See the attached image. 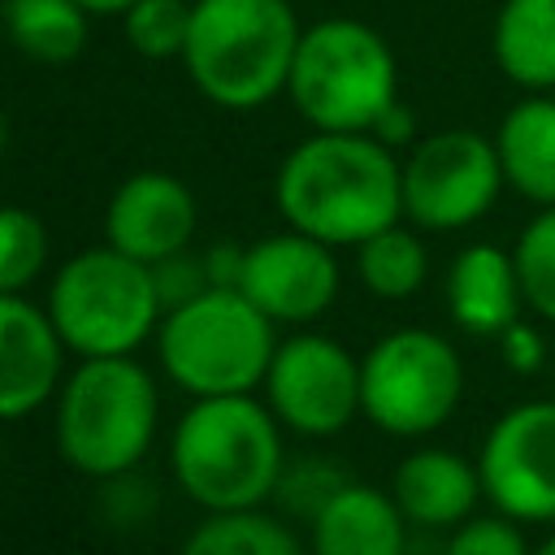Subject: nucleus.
I'll return each instance as SVG.
<instances>
[{"label":"nucleus","mask_w":555,"mask_h":555,"mask_svg":"<svg viewBox=\"0 0 555 555\" xmlns=\"http://www.w3.org/2000/svg\"><path fill=\"white\" fill-rule=\"evenodd\" d=\"M278 212L330 247H360L403 217V160L369 130H312L273 178Z\"/></svg>","instance_id":"f257e3e1"},{"label":"nucleus","mask_w":555,"mask_h":555,"mask_svg":"<svg viewBox=\"0 0 555 555\" xmlns=\"http://www.w3.org/2000/svg\"><path fill=\"white\" fill-rule=\"evenodd\" d=\"M169 473L204 512L260 507L286 473L282 421L256 395L195 399L173 425Z\"/></svg>","instance_id":"f03ea898"},{"label":"nucleus","mask_w":555,"mask_h":555,"mask_svg":"<svg viewBox=\"0 0 555 555\" xmlns=\"http://www.w3.org/2000/svg\"><path fill=\"white\" fill-rule=\"evenodd\" d=\"M160 425V390L134 356L78 360L52 408L56 455L95 481H117L152 451Z\"/></svg>","instance_id":"7ed1b4c3"},{"label":"nucleus","mask_w":555,"mask_h":555,"mask_svg":"<svg viewBox=\"0 0 555 555\" xmlns=\"http://www.w3.org/2000/svg\"><path fill=\"white\" fill-rule=\"evenodd\" d=\"M299 35L286 0H195L182 65L204 100L247 113L286 91Z\"/></svg>","instance_id":"20e7f679"},{"label":"nucleus","mask_w":555,"mask_h":555,"mask_svg":"<svg viewBox=\"0 0 555 555\" xmlns=\"http://www.w3.org/2000/svg\"><path fill=\"white\" fill-rule=\"evenodd\" d=\"M273 330L278 325L238 286H208L160 317L156 356L169 382L191 399L256 395L278 351Z\"/></svg>","instance_id":"39448f33"},{"label":"nucleus","mask_w":555,"mask_h":555,"mask_svg":"<svg viewBox=\"0 0 555 555\" xmlns=\"http://www.w3.org/2000/svg\"><path fill=\"white\" fill-rule=\"evenodd\" d=\"M61 343L87 356H134L165 317L152 264L117 251V247H87L69 256L56 278L48 282L43 299Z\"/></svg>","instance_id":"423d86ee"},{"label":"nucleus","mask_w":555,"mask_h":555,"mask_svg":"<svg viewBox=\"0 0 555 555\" xmlns=\"http://www.w3.org/2000/svg\"><path fill=\"white\" fill-rule=\"evenodd\" d=\"M286 95L312 130H373L399 100V65L373 26L325 17L299 35Z\"/></svg>","instance_id":"0eeeda50"},{"label":"nucleus","mask_w":555,"mask_h":555,"mask_svg":"<svg viewBox=\"0 0 555 555\" xmlns=\"http://www.w3.org/2000/svg\"><path fill=\"white\" fill-rule=\"evenodd\" d=\"M464 395L460 351L421 325L382 334L360 360V416L390 438H425L451 421Z\"/></svg>","instance_id":"6e6552de"},{"label":"nucleus","mask_w":555,"mask_h":555,"mask_svg":"<svg viewBox=\"0 0 555 555\" xmlns=\"http://www.w3.org/2000/svg\"><path fill=\"white\" fill-rule=\"evenodd\" d=\"M503 165L494 139L477 130H438L403 156V217L421 230H464L481 221L499 191Z\"/></svg>","instance_id":"1a4fd4ad"},{"label":"nucleus","mask_w":555,"mask_h":555,"mask_svg":"<svg viewBox=\"0 0 555 555\" xmlns=\"http://www.w3.org/2000/svg\"><path fill=\"white\" fill-rule=\"evenodd\" d=\"M260 390L282 429L334 438L360 416V360L330 334H291L278 343Z\"/></svg>","instance_id":"9d476101"},{"label":"nucleus","mask_w":555,"mask_h":555,"mask_svg":"<svg viewBox=\"0 0 555 555\" xmlns=\"http://www.w3.org/2000/svg\"><path fill=\"white\" fill-rule=\"evenodd\" d=\"M486 499L512 520H555V399L507 408L477 455Z\"/></svg>","instance_id":"9b49d317"},{"label":"nucleus","mask_w":555,"mask_h":555,"mask_svg":"<svg viewBox=\"0 0 555 555\" xmlns=\"http://www.w3.org/2000/svg\"><path fill=\"white\" fill-rule=\"evenodd\" d=\"M338 256L330 243L304 234V230H282L264 234L243 251V278L238 291L273 321V325H308L330 312L338 299Z\"/></svg>","instance_id":"f8f14e48"},{"label":"nucleus","mask_w":555,"mask_h":555,"mask_svg":"<svg viewBox=\"0 0 555 555\" xmlns=\"http://www.w3.org/2000/svg\"><path fill=\"white\" fill-rule=\"evenodd\" d=\"M195 221L199 208L182 178L160 169H139L113 191L104 208V238L108 247L143 264H160L186 251V243L195 238Z\"/></svg>","instance_id":"ddd939ff"},{"label":"nucleus","mask_w":555,"mask_h":555,"mask_svg":"<svg viewBox=\"0 0 555 555\" xmlns=\"http://www.w3.org/2000/svg\"><path fill=\"white\" fill-rule=\"evenodd\" d=\"M65 356L48 308L26 295H0V421H22L65 382Z\"/></svg>","instance_id":"4468645a"},{"label":"nucleus","mask_w":555,"mask_h":555,"mask_svg":"<svg viewBox=\"0 0 555 555\" xmlns=\"http://www.w3.org/2000/svg\"><path fill=\"white\" fill-rule=\"evenodd\" d=\"M390 494H395L399 512L408 516V525L455 529L473 516V507L486 490H481L477 464H468L464 455H455L447 447H421L399 460V468L390 477Z\"/></svg>","instance_id":"2eb2a0df"},{"label":"nucleus","mask_w":555,"mask_h":555,"mask_svg":"<svg viewBox=\"0 0 555 555\" xmlns=\"http://www.w3.org/2000/svg\"><path fill=\"white\" fill-rule=\"evenodd\" d=\"M308 525L312 555H403L408 546V516L395 494L364 481H343Z\"/></svg>","instance_id":"dca6fc26"},{"label":"nucleus","mask_w":555,"mask_h":555,"mask_svg":"<svg viewBox=\"0 0 555 555\" xmlns=\"http://www.w3.org/2000/svg\"><path fill=\"white\" fill-rule=\"evenodd\" d=\"M520 304H525V291H520L512 251H503L494 243H473L451 260L447 308L464 334L499 338L512 321H520Z\"/></svg>","instance_id":"f3484780"},{"label":"nucleus","mask_w":555,"mask_h":555,"mask_svg":"<svg viewBox=\"0 0 555 555\" xmlns=\"http://www.w3.org/2000/svg\"><path fill=\"white\" fill-rule=\"evenodd\" d=\"M494 147L507 186L538 208H555V100L546 91H529L507 108Z\"/></svg>","instance_id":"a211bd4d"},{"label":"nucleus","mask_w":555,"mask_h":555,"mask_svg":"<svg viewBox=\"0 0 555 555\" xmlns=\"http://www.w3.org/2000/svg\"><path fill=\"white\" fill-rule=\"evenodd\" d=\"M490 52L516 87L555 91V0H503Z\"/></svg>","instance_id":"6ab92c4d"},{"label":"nucleus","mask_w":555,"mask_h":555,"mask_svg":"<svg viewBox=\"0 0 555 555\" xmlns=\"http://www.w3.org/2000/svg\"><path fill=\"white\" fill-rule=\"evenodd\" d=\"M178 555H308L295 529L260 507L204 512Z\"/></svg>","instance_id":"aec40b11"},{"label":"nucleus","mask_w":555,"mask_h":555,"mask_svg":"<svg viewBox=\"0 0 555 555\" xmlns=\"http://www.w3.org/2000/svg\"><path fill=\"white\" fill-rule=\"evenodd\" d=\"M4 30L30 61L65 65L87 43V9L78 0H9Z\"/></svg>","instance_id":"412c9836"},{"label":"nucleus","mask_w":555,"mask_h":555,"mask_svg":"<svg viewBox=\"0 0 555 555\" xmlns=\"http://www.w3.org/2000/svg\"><path fill=\"white\" fill-rule=\"evenodd\" d=\"M356 273L377 299H412L429 278V251L416 230L395 221L356 247Z\"/></svg>","instance_id":"4be33fe9"},{"label":"nucleus","mask_w":555,"mask_h":555,"mask_svg":"<svg viewBox=\"0 0 555 555\" xmlns=\"http://www.w3.org/2000/svg\"><path fill=\"white\" fill-rule=\"evenodd\" d=\"M48 264V230L30 208L0 204V295H22Z\"/></svg>","instance_id":"5701e85b"},{"label":"nucleus","mask_w":555,"mask_h":555,"mask_svg":"<svg viewBox=\"0 0 555 555\" xmlns=\"http://www.w3.org/2000/svg\"><path fill=\"white\" fill-rule=\"evenodd\" d=\"M126 43L147 61L182 56L191 35V4L186 0H134L121 13Z\"/></svg>","instance_id":"b1692460"},{"label":"nucleus","mask_w":555,"mask_h":555,"mask_svg":"<svg viewBox=\"0 0 555 555\" xmlns=\"http://www.w3.org/2000/svg\"><path fill=\"white\" fill-rule=\"evenodd\" d=\"M525 304L555 325V208H542L512 247Z\"/></svg>","instance_id":"393cba45"},{"label":"nucleus","mask_w":555,"mask_h":555,"mask_svg":"<svg viewBox=\"0 0 555 555\" xmlns=\"http://www.w3.org/2000/svg\"><path fill=\"white\" fill-rule=\"evenodd\" d=\"M442 555H529V546H525L516 520L499 512V516H477V520L455 525Z\"/></svg>","instance_id":"a878e982"},{"label":"nucleus","mask_w":555,"mask_h":555,"mask_svg":"<svg viewBox=\"0 0 555 555\" xmlns=\"http://www.w3.org/2000/svg\"><path fill=\"white\" fill-rule=\"evenodd\" d=\"M347 477L343 473H334L330 464H299V468H291V473H282V481H278V499L286 503V507H295V512H304L308 520L317 516V507L343 486Z\"/></svg>","instance_id":"bb28decb"},{"label":"nucleus","mask_w":555,"mask_h":555,"mask_svg":"<svg viewBox=\"0 0 555 555\" xmlns=\"http://www.w3.org/2000/svg\"><path fill=\"white\" fill-rule=\"evenodd\" d=\"M152 273H156V291H160L165 312H169V308H178V304H186V299H195L199 291H208L204 260H191L186 251H178V256H169V260L152 264Z\"/></svg>","instance_id":"cd10ccee"},{"label":"nucleus","mask_w":555,"mask_h":555,"mask_svg":"<svg viewBox=\"0 0 555 555\" xmlns=\"http://www.w3.org/2000/svg\"><path fill=\"white\" fill-rule=\"evenodd\" d=\"M499 351H503V364H507L512 373H533V369L542 364V356H546V343H542V334H538L533 325L512 321V325L499 334Z\"/></svg>","instance_id":"c85d7f7f"},{"label":"nucleus","mask_w":555,"mask_h":555,"mask_svg":"<svg viewBox=\"0 0 555 555\" xmlns=\"http://www.w3.org/2000/svg\"><path fill=\"white\" fill-rule=\"evenodd\" d=\"M243 251L238 243H212L208 256H204V273H208V286H238L243 278Z\"/></svg>","instance_id":"c756f323"},{"label":"nucleus","mask_w":555,"mask_h":555,"mask_svg":"<svg viewBox=\"0 0 555 555\" xmlns=\"http://www.w3.org/2000/svg\"><path fill=\"white\" fill-rule=\"evenodd\" d=\"M369 134H373V139H382L386 147H408V143L416 139V117H412V108H408V104H399V100H395V104L373 121V130H369Z\"/></svg>","instance_id":"7c9ffc66"},{"label":"nucleus","mask_w":555,"mask_h":555,"mask_svg":"<svg viewBox=\"0 0 555 555\" xmlns=\"http://www.w3.org/2000/svg\"><path fill=\"white\" fill-rule=\"evenodd\" d=\"M78 4H82L87 13H117V17H121V13H126L134 0H78Z\"/></svg>","instance_id":"2f4dec72"},{"label":"nucleus","mask_w":555,"mask_h":555,"mask_svg":"<svg viewBox=\"0 0 555 555\" xmlns=\"http://www.w3.org/2000/svg\"><path fill=\"white\" fill-rule=\"evenodd\" d=\"M529 555H555V533H551V538H546V542H538V546H533V551H529Z\"/></svg>","instance_id":"473e14b6"},{"label":"nucleus","mask_w":555,"mask_h":555,"mask_svg":"<svg viewBox=\"0 0 555 555\" xmlns=\"http://www.w3.org/2000/svg\"><path fill=\"white\" fill-rule=\"evenodd\" d=\"M4 143H9V126H4V113H0V152H4Z\"/></svg>","instance_id":"72a5a7b5"}]
</instances>
